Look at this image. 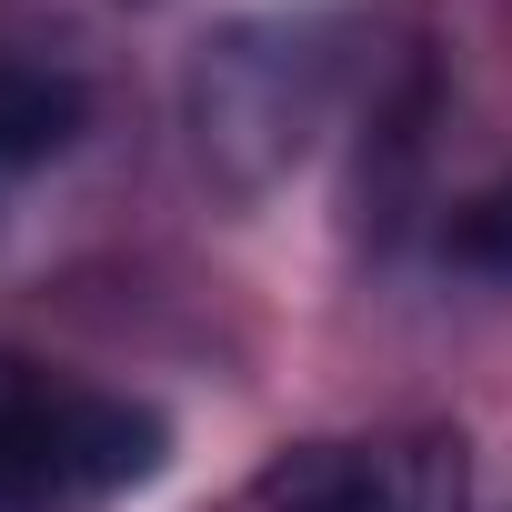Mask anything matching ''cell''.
Listing matches in <instances>:
<instances>
[{
    "label": "cell",
    "mask_w": 512,
    "mask_h": 512,
    "mask_svg": "<svg viewBox=\"0 0 512 512\" xmlns=\"http://www.w3.org/2000/svg\"><path fill=\"white\" fill-rule=\"evenodd\" d=\"M442 251H452L462 272H512V171H502V181H482L472 201H452Z\"/></svg>",
    "instance_id": "cell-5"
},
{
    "label": "cell",
    "mask_w": 512,
    "mask_h": 512,
    "mask_svg": "<svg viewBox=\"0 0 512 512\" xmlns=\"http://www.w3.org/2000/svg\"><path fill=\"white\" fill-rule=\"evenodd\" d=\"M91 121V91L81 71L61 61H31V51H0V171H41L81 141Z\"/></svg>",
    "instance_id": "cell-4"
},
{
    "label": "cell",
    "mask_w": 512,
    "mask_h": 512,
    "mask_svg": "<svg viewBox=\"0 0 512 512\" xmlns=\"http://www.w3.org/2000/svg\"><path fill=\"white\" fill-rule=\"evenodd\" d=\"M171 462V422L131 392L71 382L31 352H0V512H71L131 492Z\"/></svg>",
    "instance_id": "cell-2"
},
{
    "label": "cell",
    "mask_w": 512,
    "mask_h": 512,
    "mask_svg": "<svg viewBox=\"0 0 512 512\" xmlns=\"http://www.w3.org/2000/svg\"><path fill=\"white\" fill-rule=\"evenodd\" d=\"M332 81H342V41L312 21V11H262V21H231L201 41L191 61V151L221 191H272L322 111H332Z\"/></svg>",
    "instance_id": "cell-1"
},
{
    "label": "cell",
    "mask_w": 512,
    "mask_h": 512,
    "mask_svg": "<svg viewBox=\"0 0 512 512\" xmlns=\"http://www.w3.org/2000/svg\"><path fill=\"white\" fill-rule=\"evenodd\" d=\"M262 512H462V442H292L262 472Z\"/></svg>",
    "instance_id": "cell-3"
}]
</instances>
